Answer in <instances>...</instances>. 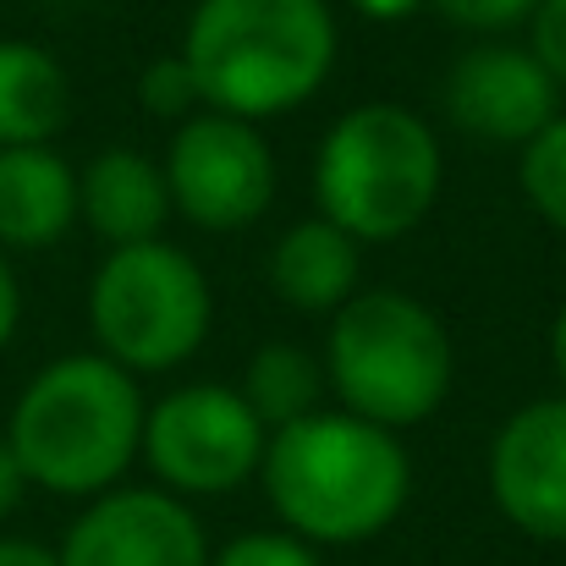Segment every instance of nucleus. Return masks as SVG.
Returning a JSON list of instances; mask_svg holds the SVG:
<instances>
[{
  "label": "nucleus",
  "mask_w": 566,
  "mask_h": 566,
  "mask_svg": "<svg viewBox=\"0 0 566 566\" xmlns=\"http://www.w3.org/2000/svg\"><path fill=\"white\" fill-rule=\"evenodd\" d=\"M22 495H28L22 462L11 457V446H6V434H0V523H11V512L22 506Z\"/></svg>",
  "instance_id": "nucleus-23"
},
{
  "label": "nucleus",
  "mask_w": 566,
  "mask_h": 566,
  "mask_svg": "<svg viewBox=\"0 0 566 566\" xmlns=\"http://www.w3.org/2000/svg\"><path fill=\"white\" fill-rule=\"evenodd\" d=\"M209 566H325V556L286 534V528H253V534H237L226 545L209 551Z\"/></svg>",
  "instance_id": "nucleus-19"
},
{
  "label": "nucleus",
  "mask_w": 566,
  "mask_h": 566,
  "mask_svg": "<svg viewBox=\"0 0 566 566\" xmlns=\"http://www.w3.org/2000/svg\"><path fill=\"white\" fill-rule=\"evenodd\" d=\"M237 390H242V401L253 407V418H259L264 429H286V423L319 412L325 396H331L319 353H308V347H297V342H264V347L248 358Z\"/></svg>",
  "instance_id": "nucleus-16"
},
{
  "label": "nucleus",
  "mask_w": 566,
  "mask_h": 566,
  "mask_svg": "<svg viewBox=\"0 0 566 566\" xmlns=\"http://www.w3.org/2000/svg\"><path fill=\"white\" fill-rule=\"evenodd\" d=\"M160 171L171 188V209L209 237H231L264 220L281 188L270 138L253 122L220 111H198L171 133Z\"/></svg>",
  "instance_id": "nucleus-8"
},
{
  "label": "nucleus",
  "mask_w": 566,
  "mask_h": 566,
  "mask_svg": "<svg viewBox=\"0 0 566 566\" xmlns=\"http://www.w3.org/2000/svg\"><path fill=\"white\" fill-rule=\"evenodd\" d=\"M551 369H556V379H562V396H566V303H562V314L551 319Z\"/></svg>",
  "instance_id": "nucleus-26"
},
{
  "label": "nucleus",
  "mask_w": 566,
  "mask_h": 566,
  "mask_svg": "<svg viewBox=\"0 0 566 566\" xmlns=\"http://www.w3.org/2000/svg\"><path fill=\"white\" fill-rule=\"evenodd\" d=\"M270 429L253 418L237 385L192 379L149 401L144 412V451L138 462L155 473V484L177 501H214L237 495L264 468Z\"/></svg>",
  "instance_id": "nucleus-7"
},
{
  "label": "nucleus",
  "mask_w": 566,
  "mask_h": 566,
  "mask_svg": "<svg viewBox=\"0 0 566 566\" xmlns=\"http://www.w3.org/2000/svg\"><path fill=\"white\" fill-rule=\"evenodd\" d=\"M259 484L286 534L314 551H353L407 512L412 457L396 429H379L347 407H319L270 429Z\"/></svg>",
  "instance_id": "nucleus-1"
},
{
  "label": "nucleus",
  "mask_w": 566,
  "mask_h": 566,
  "mask_svg": "<svg viewBox=\"0 0 566 566\" xmlns=\"http://www.w3.org/2000/svg\"><path fill=\"white\" fill-rule=\"evenodd\" d=\"M0 566H61L55 545L22 539V534H0Z\"/></svg>",
  "instance_id": "nucleus-24"
},
{
  "label": "nucleus",
  "mask_w": 566,
  "mask_h": 566,
  "mask_svg": "<svg viewBox=\"0 0 566 566\" xmlns=\"http://www.w3.org/2000/svg\"><path fill=\"white\" fill-rule=\"evenodd\" d=\"M446 116L490 149H523L562 116V88L528 44L484 39L446 72Z\"/></svg>",
  "instance_id": "nucleus-10"
},
{
  "label": "nucleus",
  "mask_w": 566,
  "mask_h": 566,
  "mask_svg": "<svg viewBox=\"0 0 566 566\" xmlns=\"http://www.w3.org/2000/svg\"><path fill=\"white\" fill-rule=\"evenodd\" d=\"M72 105L77 94L66 66L44 44L0 33V149L55 144L72 122Z\"/></svg>",
  "instance_id": "nucleus-15"
},
{
  "label": "nucleus",
  "mask_w": 566,
  "mask_h": 566,
  "mask_svg": "<svg viewBox=\"0 0 566 566\" xmlns=\"http://www.w3.org/2000/svg\"><path fill=\"white\" fill-rule=\"evenodd\" d=\"M319 364L336 407L401 434L446 407L457 379V347L446 319L423 297L379 286L331 314Z\"/></svg>",
  "instance_id": "nucleus-5"
},
{
  "label": "nucleus",
  "mask_w": 566,
  "mask_h": 566,
  "mask_svg": "<svg viewBox=\"0 0 566 566\" xmlns=\"http://www.w3.org/2000/svg\"><path fill=\"white\" fill-rule=\"evenodd\" d=\"M77 226V166L55 144L0 149V253H44Z\"/></svg>",
  "instance_id": "nucleus-13"
},
{
  "label": "nucleus",
  "mask_w": 566,
  "mask_h": 566,
  "mask_svg": "<svg viewBox=\"0 0 566 566\" xmlns=\"http://www.w3.org/2000/svg\"><path fill=\"white\" fill-rule=\"evenodd\" d=\"M17 325H22V281L6 264V253H0V353L17 342Z\"/></svg>",
  "instance_id": "nucleus-22"
},
{
  "label": "nucleus",
  "mask_w": 566,
  "mask_h": 566,
  "mask_svg": "<svg viewBox=\"0 0 566 566\" xmlns=\"http://www.w3.org/2000/svg\"><path fill=\"white\" fill-rule=\"evenodd\" d=\"M264 275L286 308L331 319L336 308H347L364 292V242H353L325 214H308L275 237Z\"/></svg>",
  "instance_id": "nucleus-14"
},
{
  "label": "nucleus",
  "mask_w": 566,
  "mask_h": 566,
  "mask_svg": "<svg viewBox=\"0 0 566 566\" xmlns=\"http://www.w3.org/2000/svg\"><path fill=\"white\" fill-rule=\"evenodd\" d=\"M144 385L99 353H61L28 379L6 418V446L28 490L94 501L122 490L144 451Z\"/></svg>",
  "instance_id": "nucleus-3"
},
{
  "label": "nucleus",
  "mask_w": 566,
  "mask_h": 566,
  "mask_svg": "<svg viewBox=\"0 0 566 566\" xmlns=\"http://www.w3.org/2000/svg\"><path fill=\"white\" fill-rule=\"evenodd\" d=\"M446 188V149L434 127L396 99H369L342 111L314 155V203L353 242L412 237Z\"/></svg>",
  "instance_id": "nucleus-4"
},
{
  "label": "nucleus",
  "mask_w": 566,
  "mask_h": 566,
  "mask_svg": "<svg viewBox=\"0 0 566 566\" xmlns=\"http://www.w3.org/2000/svg\"><path fill=\"white\" fill-rule=\"evenodd\" d=\"M177 50L203 111L264 127L319 99L342 55V22L331 0H192Z\"/></svg>",
  "instance_id": "nucleus-2"
},
{
  "label": "nucleus",
  "mask_w": 566,
  "mask_h": 566,
  "mask_svg": "<svg viewBox=\"0 0 566 566\" xmlns=\"http://www.w3.org/2000/svg\"><path fill=\"white\" fill-rule=\"evenodd\" d=\"M517 182H523V198L534 203V214L566 237V111L539 138L517 149Z\"/></svg>",
  "instance_id": "nucleus-17"
},
{
  "label": "nucleus",
  "mask_w": 566,
  "mask_h": 566,
  "mask_svg": "<svg viewBox=\"0 0 566 566\" xmlns=\"http://www.w3.org/2000/svg\"><path fill=\"white\" fill-rule=\"evenodd\" d=\"M484 479L495 512L517 534L539 545H566V396L523 401L495 429Z\"/></svg>",
  "instance_id": "nucleus-11"
},
{
  "label": "nucleus",
  "mask_w": 566,
  "mask_h": 566,
  "mask_svg": "<svg viewBox=\"0 0 566 566\" xmlns=\"http://www.w3.org/2000/svg\"><path fill=\"white\" fill-rule=\"evenodd\" d=\"M364 22H379V28H396V22H412L429 0H347Z\"/></svg>",
  "instance_id": "nucleus-25"
},
{
  "label": "nucleus",
  "mask_w": 566,
  "mask_h": 566,
  "mask_svg": "<svg viewBox=\"0 0 566 566\" xmlns=\"http://www.w3.org/2000/svg\"><path fill=\"white\" fill-rule=\"evenodd\" d=\"M55 556L61 566H209V534L160 484H122L83 501Z\"/></svg>",
  "instance_id": "nucleus-9"
},
{
  "label": "nucleus",
  "mask_w": 566,
  "mask_h": 566,
  "mask_svg": "<svg viewBox=\"0 0 566 566\" xmlns=\"http://www.w3.org/2000/svg\"><path fill=\"white\" fill-rule=\"evenodd\" d=\"M446 22L484 33V39H506L512 28H528V17L539 11V0H429Z\"/></svg>",
  "instance_id": "nucleus-20"
},
{
  "label": "nucleus",
  "mask_w": 566,
  "mask_h": 566,
  "mask_svg": "<svg viewBox=\"0 0 566 566\" xmlns=\"http://www.w3.org/2000/svg\"><path fill=\"white\" fill-rule=\"evenodd\" d=\"M528 50L566 94V0H539V11L528 17Z\"/></svg>",
  "instance_id": "nucleus-21"
},
{
  "label": "nucleus",
  "mask_w": 566,
  "mask_h": 566,
  "mask_svg": "<svg viewBox=\"0 0 566 566\" xmlns=\"http://www.w3.org/2000/svg\"><path fill=\"white\" fill-rule=\"evenodd\" d=\"M171 188L160 160L144 149H99L77 171V220L105 242V248H133L166 237L171 220Z\"/></svg>",
  "instance_id": "nucleus-12"
},
{
  "label": "nucleus",
  "mask_w": 566,
  "mask_h": 566,
  "mask_svg": "<svg viewBox=\"0 0 566 566\" xmlns=\"http://www.w3.org/2000/svg\"><path fill=\"white\" fill-rule=\"evenodd\" d=\"M214 331V292L188 248L171 237L111 248L88 281L94 353L133 379L171 375L203 353Z\"/></svg>",
  "instance_id": "nucleus-6"
},
{
  "label": "nucleus",
  "mask_w": 566,
  "mask_h": 566,
  "mask_svg": "<svg viewBox=\"0 0 566 566\" xmlns=\"http://www.w3.org/2000/svg\"><path fill=\"white\" fill-rule=\"evenodd\" d=\"M138 105H144L155 122H171V127H182V122H192V116L203 111L198 77H192V66L182 61V50L155 55V61L144 66V77H138Z\"/></svg>",
  "instance_id": "nucleus-18"
}]
</instances>
